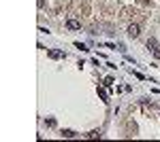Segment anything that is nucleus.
Here are the masks:
<instances>
[{"mask_svg": "<svg viewBox=\"0 0 160 142\" xmlns=\"http://www.w3.org/2000/svg\"><path fill=\"white\" fill-rule=\"evenodd\" d=\"M139 32H141L139 24H130V25H128V36H130V38H137V36H139Z\"/></svg>", "mask_w": 160, "mask_h": 142, "instance_id": "nucleus-1", "label": "nucleus"}, {"mask_svg": "<svg viewBox=\"0 0 160 142\" xmlns=\"http://www.w3.org/2000/svg\"><path fill=\"white\" fill-rule=\"evenodd\" d=\"M66 28L68 30H81V24L77 19H66Z\"/></svg>", "mask_w": 160, "mask_h": 142, "instance_id": "nucleus-2", "label": "nucleus"}, {"mask_svg": "<svg viewBox=\"0 0 160 142\" xmlns=\"http://www.w3.org/2000/svg\"><path fill=\"white\" fill-rule=\"evenodd\" d=\"M47 55H49L51 59H64V51H53V49H49Z\"/></svg>", "mask_w": 160, "mask_h": 142, "instance_id": "nucleus-3", "label": "nucleus"}, {"mask_svg": "<svg viewBox=\"0 0 160 142\" xmlns=\"http://www.w3.org/2000/svg\"><path fill=\"white\" fill-rule=\"evenodd\" d=\"M148 47L152 49V51H156V49H158V43H156V38H149V40H148Z\"/></svg>", "mask_w": 160, "mask_h": 142, "instance_id": "nucleus-4", "label": "nucleus"}, {"mask_svg": "<svg viewBox=\"0 0 160 142\" xmlns=\"http://www.w3.org/2000/svg\"><path fill=\"white\" fill-rule=\"evenodd\" d=\"M62 136H64V138H73L75 131H73V130H64V131H62Z\"/></svg>", "mask_w": 160, "mask_h": 142, "instance_id": "nucleus-5", "label": "nucleus"}, {"mask_svg": "<svg viewBox=\"0 0 160 142\" xmlns=\"http://www.w3.org/2000/svg\"><path fill=\"white\" fill-rule=\"evenodd\" d=\"M88 138H100V131H90V134H86Z\"/></svg>", "mask_w": 160, "mask_h": 142, "instance_id": "nucleus-6", "label": "nucleus"}, {"mask_svg": "<svg viewBox=\"0 0 160 142\" xmlns=\"http://www.w3.org/2000/svg\"><path fill=\"white\" fill-rule=\"evenodd\" d=\"M98 95H100V98H102V100H105V102H109V100H107V94H105L102 89H98Z\"/></svg>", "mask_w": 160, "mask_h": 142, "instance_id": "nucleus-7", "label": "nucleus"}, {"mask_svg": "<svg viewBox=\"0 0 160 142\" xmlns=\"http://www.w3.org/2000/svg\"><path fill=\"white\" fill-rule=\"evenodd\" d=\"M105 85H107V87H111V85H113V79H111V76H107V79H105Z\"/></svg>", "mask_w": 160, "mask_h": 142, "instance_id": "nucleus-8", "label": "nucleus"}, {"mask_svg": "<svg viewBox=\"0 0 160 142\" xmlns=\"http://www.w3.org/2000/svg\"><path fill=\"white\" fill-rule=\"evenodd\" d=\"M154 57H156V59H160V49H156V51H154Z\"/></svg>", "mask_w": 160, "mask_h": 142, "instance_id": "nucleus-9", "label": "nucleus"}]
</instances>
